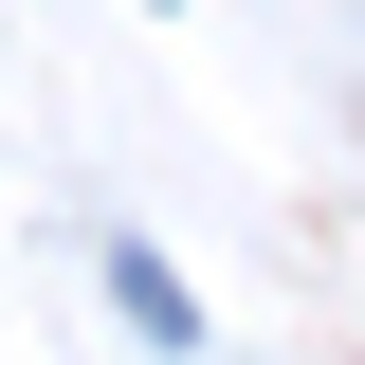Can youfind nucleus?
<instances>
[{"instance_id": "1", "label": "nucleus", "mask_w": 365, "mask_h": 365, "mask_svg": "<svg viewBox=\"0 0 365 365\" xmlns=\"http://www.w3.org/2000/svg\"><path fill=\"white\" fill-rule=\"evenodd\" d=\"M110 311H128L146 347H182V329H201V311H182V274H165V256H110Z\"/></svg>"}]
</instances>
